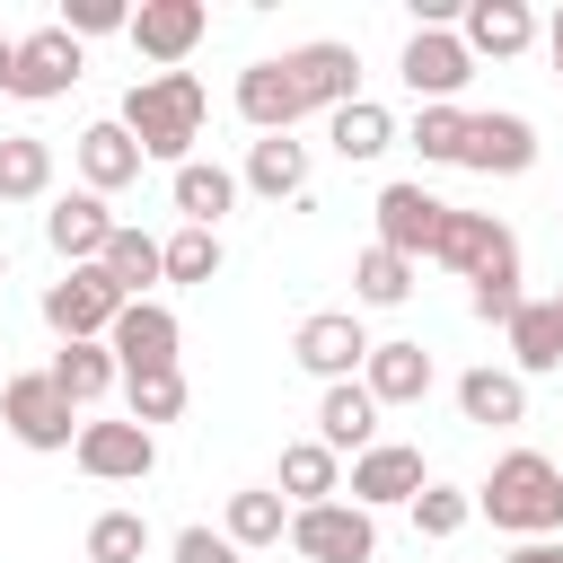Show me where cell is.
Returning <instances> with one entry per match:
<instances>
[{"label":"cell","mask_w":563,"mask_h":563,"mask_svg":"<svg viewBox=\"0 0 563 563\" xmlns=\"http://www.w3.org/2000/svg\"><path fill=\"white\" fill-rule=\"evenodd\" d=\"M369 220H378V246H396L405 264H431V246H440V220H449V202H440V194H431L422 176H396V185H378Z\"/></svg>","instance_id":"obj_6"},{"label":"cell","mask_w":563,"mask_h":563,"mask_svg":"<svg viewBox=\"0 0 563 563\" xmlns=\"http://www.w3.org/2000/svg\"><path fill=\"white\" fill-rule=\"evenodd\" d=\"M220 537H229L238 554H255V545H282V537H290V501H282L273 484H246V493H229V519H220Z\"/></svg>","instance_id":"obj_29"},{"label":"cell","mask_w":563,"mask_h":563,"mask_svg":"<svg viewBox=\"0 0 563 563\" xmlns=\"http://www.w3.org/2000/svg\"><path fill=\"white\" fill-rule=\"evenodd\" d=\"M290 554L299 563H378V519L334 493L317 510H290Z\"/></svg>","instance_id":"obj_4"},{"label":"cell","mask_w":563,"mask_h":563,"mask_svg":"<svg viewBox=\"0 0 563 563\" xmlns=\"http://www.w3.org/2000/svg\"><path fill=\"white\" fill-rule=\"evenodd\" d=\"M70 457H79V475H97V484H141V475L158 466V431H141V422H79Z\"/></svg>","instance_id":"obj_14"},{"label":"cell","mask_w":563,"mask_h":563,"mask_svg":"<svg viewBox=\"0 0 563 563\" xmlns=\"http://www.w3.org/2000/svg\"><path fill=\"white\" fill-rule=\"evenodd\" d=\"M273 493H282L290 510H317V501H334V493H343V457H334L325 440H290V449H282Z\"/></svg>","instance_id":"obj_26"},{"label":"cell","mask_w":563,"mask_h":563,"mask_svg":"<svg viewBox=\"0 0 563 563\" xmlns=\"http://www.w3.org/2000/svg\"><path fill=\"white\" fill-rule=\"evenodd\" d=\"M466 308H475L484 325H510V317L528 308V290H519V264H493V273H475V282H466Z\"/></svg>","instance_id":"obj_39"},{"label":"cell","mask_w":563,"mask_h":563,"mask_svg":"<svg viewBox=\"0 0 563 563\" xmlns=\"http://www.w3.org/2000/svg\"><path fill=\"white\" fill-rule=\"evenodd\" d=\"M0 378H9V369H0Z\"/></svg>","instance_id":"obj_47"},{"label":"cell","mask_w":563,"mask_h":563,"mask_svg":"<svg viewBox=\"0 0 563 563\" xmlns=\"http://www.w3.org/2000/svg\"><path fill=\"white\" fill-rule=\"evenodd\" d=\"M396 70H405V88H413L422 106H457V88L475 79V53L457 44V26H413Z\"/></svg>","instance_id":"obj_10"},{"label":"cell","mask_w":563,"mask_h":563,"mask_svg":"<svg viewBox=\"0 0 563 563\" xmlns=\"http://www.w3.org/2000/svg\"><path fill=\"white\" fill-rule=\"evenodd\" d=\"M290 361H299L317 387H334V378H361V361H369V325H361L352 308H317V317H299V334H290Z\"/></svg>","instance_id":"obj_8"},{"label":"cell","mask_w":563,"mask_h":563,"mask_svg":"<svg viewBox=\"0 0 563 563\" xmlns=\"http://www.w3.org/2000/svg\"><path fill=\"white\" fill-rule=\"evenodd\" d=\"M431 378H440V369H431L422 343H369V361H361V387L378 396V413H387V405H422Z\"/></svg>","instance_id":"obj_23"},{"label":"cell","mask_w":563,"mask_h":563,"mask_svg":"<svg viewBox=\"0 0 563 563\" xmlns=\"http://www.w3.org/2000/svg\"><path fill=\"white\" fill-rule=\"evenodd\" d=\"M413 282H422V264H405V255H396V246H378V238L352 255V299H361V308H405V299H413Z\"/></svg>","instance_id":"obj_31"},{"label":"cell","mask_w":563,"mask_h":563,"mask_svg":"<svg viewBox=\"0 0 563 563\" xmlns=\"http://www.w3.org/2000/svg\"><path fill=\"white\" fill-rule=\"evenodd\" d=\"M457 413L475 431H510V422H528V378L519 369H466L457 378Z\"/></svg>","instance_id":"obj_25"},{"label":"cell","mask_w":563,"mask_h":563,"mask_svg":"<svg viewBox=\"0 0 563 563\" xmlns=\"http://www.w3.org/2000/svg\"><path fill=\"white\" fill-rule=\"evenodd\" d=\"M53 194V141L0 132V202H44Z\"/></svg>","instance_id":"obj_32"},{"label":"cell","mask_w":563,"mask_h":563,"mask_svg":"<svg viewBox=\"0 0 563 563\" xmlns=\"http://www.w3.org/2000/svg\"><path fill=\"white\" fill-rule=\"evenodd\" d=\"M554 308H563V290H554Z\"/></svg>","instance_id":"obj_46"},{"label":"cell","mask_w":563,"mask_h":563,"mask_svg":"<svg viewBox=\"0 0 563 563\" xmlns=\"http://www.w3.org/2000/svg\"><path fill=\"white\" fill-rule=\"evenodd\" d=\"M123 35H132V53H141V62H158V70H185V53L211 35V9H202V0H141Z\"/></svg>","instance_id":"obj_13"},{"label":"cell","mask_w":563,"mask_h":563,"mask_svg":"<svg viewBox=\"0 0 563 563\" xmlns=\"http://www.w3.org/2000/svg\"><path fill=\"white\" fill-rule=\"evenodd\" d=\"M194 405V387H185V369H141V378H123V422H141V431H158V422H176Z\"/></svg>","instance_id":"obj_34"},{"label":"cell","mask_w":563,"mask_h":563,"mask_svg":"<svg viewBox=\"0 0 563 563\" xmlns=\"http://www.w3.org/2000/svg\"><path fill=\"white\" fill-rule=\"evenodd\" d=\"M106 238H114V211H106L97 194H53V211H44V246L62 255V273H70V264H97Z\"/></svg>","instance_id":"obj_20"},{"label":"cell","mask_w":563,"mask_h":563,"mask_svg":"<svg viewBox=\"0 0 563 563\" xmlns=\"http://www.w3.org/2000/svg\"><path fill=\"white\" fill-rule=\"evenodd\" d=\"M554 220H563V211H554Z\"/></svg>","instance_id":"obj_48"},{"label":"cell","mask_w":563,"mask_h":563,"mask_svg":"<svg viewBox=\"0 0 563 563\" xmlns=\"http://www.w3.org/2000/svg\"><path fill=\"white\" fill-rule=\"evenodd\" d=\"M79 70H88V53H79L62 26H35V35L9 44V97H18V106H53V97H70Z\"/></svg>","instance_id":"obj_5"},{"label":"cell","mask_w":563,"mask_h":563,"mask_svg":"<svg viewBox=\"0 0 563 563\" xmlns=\"http://www.w3.org/2000/svg\"><path fill=\"white\" fill-rule=\"evenodd\" d=\"M167 202L185 211V229H220V220L238 211V167H220V158H185V167H167Z\"/></svg>","instance_id":"obj_21"},{"label":"cell","mask_w":563,"mask_h":563,"mask_svg":"<svg viewBox=\"0 0 563 563\" xmlns=\"http://www.w3.org/2000/svg\"><path fill=\"white\" fill-rule=\"evenodd\" d=\"M9 44H18V35H0V88H9Z\"/></svg>","instance_id":"obj_44"},{"label":"cell","mask_w":563,"mask_h":563,"mask_svg":"<svg viewBox=\"0 0 563 563\" xmlns=\"http://www.w3.org/2000/svg\"><path fill=\"white\" fill-rule=\"evenodd\" d=\"M501 334H510V369H519V378L563 369V308H554V299H528V308H519Z\"/></svg>","instance_id":"obj_28"},{"label":"cell","mask_w":563,"mask_h":563,"mask_svg":"<svg viewBox=\"0 0 563 563\" xmlns=\"http://www.w3.org/2000/svg\"><path fill=\"white\" fill-rule=\"evenodd\" d=\"M325 132H334V158H352V167H369L378 150H396V114H387L378 97L334 106V114H325Z\"/></svg>","instance_id":"obj_30"},{"label":"cell","mask_w":563,"mask_h":563,"mask_svg":"<svg viewBox=\"0 0 563 563\" xmlns=\"http://www.w3.org/2000/svg\"><path fill=\"white\" fill-rule=\"evenodd\" d=\"M0 422L18 449H70L79 440V405H62V387L44 369H9L0 378Z\"/></svg>","instance_id":"obj_3"},{"label":"cell","mask_w":563,"mask_h":563,"mask_svg":"<svg viewBox=\"0 0 563 563\" xmlns=\"http://www.w3.org/2000/svg\"><path fill=\"white\" fill-rule=\"evenodd\" d=\"M317 440H325L334 457H361V449L378 440V396H369L361 378H334V387L317 396Z\"/></svg>","instance_id":"obj_24"},{"label":"cell","mask_w":563,"mask_h":563,"mask_svg":"<svg viewBox=\"0 0 563 563\" xmlns=\"http://www.w3.org/2000/svg\"><path fill=\"white\" fill-rule=\"evenodd\" d=\"M70 167H79V194H97V202H106V194L141 185V167H150V158H141V150H132V132L106 114V123H88V132L70 141Z\"/></svg>","instance_id":"obj_17"},{"label":"cell","mask_w":563,"mask_h":563,"mask_svg":"<svg viewBox=\"0 0 563 563\" xmlns=\"http://www.w3.org/2000/svg\"><path fill=\"white\" fill-rule=\"evenodd\" d=\"M405 510H413V537L449 545V537H457V528L475 519V493H466V484H422V493H413Z\"/></svg>","instance_id":"obj_36"},{"label":"cell","mask_w":563,"mask_h":563,"mask_svg":"<svg viewBox=\"0 0 563 563\" xmlns=\"http://www.w3.org/2000/svg\"><path fill=\"white\" fill-rule=\"evenodd\" d=\"M123 317V290L97 273V264H70L62 282H44V325L62 343H106V325Z\"/></svg>","instance_id":"obj_7"},{"label":"cell","mask_w":563,"mask_h":563,"mask_svg":"<svg viewBox=\"0 0 563 563\" xmlns=\"http://www.w3.org/2000/svg\"><path fill=\"white\" fill-rule=\"evenodd\" d=\"M238 114H246V132H255V141H264V132H290V123L308 114V106H299V88H290V70H282V53L238 70Z\"/></svg>","instance_id":"obj_22"},{"label":"cell","mask_w":563,"mask_h":563,"mask_svg":"<svg viewBox=\"0 0 563 563\" xmlns=\"http://www.w3.org/2000/svg\"><path fill=\"white\" fill-rule=\"evenodd\" d=\"M70 44H88V35H123L132 26V9L123 0H62V18H53Z\"/></svg>","instance_id":"obj_40"},{"label":"cell","mask_w":563,"mask_h":563,"mask_svg":"<svg viewBox=\"0 0 563 563\" xmlns=\"http://www.w3.org/2000/svg\"><path fill=\"white\" fill-rule=\"evenodd\" d=\"M501 563H563V537H519Z\"/></svg>","instance_id":"obj_42"},{"label":"cell","mask_w":563,"mask_h":563,"mask_svg":"<svg viewBox=\"0 0 563 563\" xmlns=\"http://www.w3.org/2000/svg\"><path fill=\"white\" fill-rule=\"evenodd\" d=\"M238 194H255V202H299V194H308V141H290V132H264V141H246Z\"/></svg>","instance_id":"obj_19"},{"label":"cell","mask_w":563,"mask_h":563,"mask_svg":"<svg viewBox=\"0 0 563 563\" xmlns=\"http://www.w3.org/2000/svg\"><path fill=\"white\" fill-rule=\"evenodd\" d=\"M167 554H176V563H246L220 528H176V545H167Z\"/></svg>","instance_id":"obj_41"},{"label":"cell","mask_w":563,"mask_h":563,"mask_svg":"<svg viewBox=\"0 0 563 563\" xmlns=\"http://www.w3.org/2000/svg\"><path fill=\"white\" fill-rule=\"evenodd\" d=\"M475 519H493L510 545L519 537H563V466L537 457V449L493 457V475L475 484Z\"/></svg>","instance_id":"obj_2"},{"label":"cell","mask_w":563,"mask_h":563,"mask_svg":"<svg viewBox=\"0 0 563 563\" xmlns=\"http://www.w3.org/2000/svg\"><path fill=\"white\" fill-rule=\"evenodd\" d=\"M176 343H185V325H176V308H158V299H123V317L106 325V352H114L123 378L176 369Z\"/></svg>","instance_id":"obj_12"},{"label":"cell","mask_w":563,"mask_h":563,"mask_svg":"<svg viewBox=\"0 0 563 563\" xmlns=\"http://www.w3.org/2000/svg\"><path fill=\"white\" fill-rule=\"evenodd\" d=\"M457 44L475 62H519L537 44V18H528V0H466L457 9Z\"/></svg>","instance_id":"obj_18"},{"label":"cell","mask_w":563,"mask_h":563,"mask_svg":"<svg viewBox=\"0 0 563 563\" xmlns=\"http://www.w3.org/2000/svg\"><path fill=\"white\" fill-rule=\"evenodd\" d=\"M413 150H422L431 167H457V158H466V106H422V114H413Z\"/></svg>","instance_id":"obj_38"},{"label":"cell","mask_w":563,"mask_h":563,"mask_svg":"<svg viewBox=\"0 0 563 563\" xmlns=\"http://www.w3.org/2000/svg\"><path fill=\"white\" fill-rule=\"evenodd\" d=\"M202 114H211V97H202V79L194 70H150V79H132L123 88V132H132V150L141 158H158V167H185L194 158V141H202Z\"/></svg>","instance_id":"obj_1"},{"label":"cell","mask_w":563,"mask_h":563,"mask_svg":"<svg viewBox=\"0 0 563 563\" xmlns=\"http://www.w3.org/2000/svg\"><path fill=\"white\" fill-rule=\"evenodd\" d=\"M431 264H449V273H466V282H475V273H493V264H519V238H510L493 211H457V202H449Z\"/></svg>","instance_id":"obj_15"},{"label":"cell","mask_w":563,"mask_h":563,"mask_svg":"<svg viewBox=\"0 0 563 563\" xmlns=\"http://www.w3.org/2000/svg\"><path fill=\"white\" fill-rule=\"evenodd\" d=\"M457 167H475V176H528L537 167V123L528 114H466V158Z\"/></svg>","instance_id":"obj_16"},{"label":"cell","mask_w":563,"mask_h":563,"mask_svg":"<svg viewBox=\"0 0 563 563\" xmlns=\"http://www.w3.org/2000/svg\"><path fill=\"white\" fill-rule=\"evenodd\" d=\"M150 554V519L141 510H97L88 519V563H141Z\"/></svg>","instance_id":"obj_37"},{"label":"cell","mask_w":563,"mask_h":563,"mask_svg":"<svg viewBox=\"0 0 563 563\" xmlns=\"http://www.w3.org/2000/svg\"><path fill=\"white\" fill-rule=\"evenodd\" d=\"M158 282H220V229H176L158 238Z\"/></svg>","instance_id":"obj_35"},{"label":"cell","mask_w":563,"mask_h":563,"mask_svg":"<svg viewBox=\"0 0 563 563\" xmlns=\"http://www.w3.org/2000/svg\"><path fill=\"white\" fill-rule=\"evenodd\" d=\"M282 70H290V88H299V106H308V114H334V106H352V97H361V53H352V44H334V35L290 44V53H282Z\"/></svg>","instance_id":"obj_11"},{"label":"cell","mask_w":563,"mask_h":563,"mask_svg":"<svg viewBox=\"0 0 563 563\" xmlns=\"http://www.w3.org/2000/svg\"><path fill=\"white\" fill-rule=\"evenodd\" d=\"M0 282H9V246H0Z\"/></svg>","instance_id":"obj_45"},{"label":"cell","mask_w":563,"mask_h":563,"mask_svg":"<svg viewBox=\"0 0 563 563\" xmlns=\"http://www.w3.org/2000/svg\"><path fill=\"white\" fill-rule=\"evenodd\" d=\"M44 378H53V387H62V405H79V413H88L97 396H114V387H123V369H114V352H106V343H62V352L44 361Z\"/></svg>","instance_id":"obj_27"},{"label":"cell","mask_w":563,"mask_h":563,"mask_svg":"<svg viewBox=\"0 0 563 563\" xmlns=\"http://www.w3.org/2000/svg\"><path fill=\"white\" fill-rule=\"evenodd\" d=\"M545 62H554V70H563V9H554V18H545Z\"/></svg>","instance_id":"obj_43"},{"label":"cell","mask_w":563,"mask_h":563,"mask_svg":"<svg viewBox=\"0 0 563 563\" xmlns=\"http://www.w3.org/2000/svg\"><path fill=\"white\" fill-rule=\"evenodd\" d=\"M431 484V466H422V449H405V440H369L361 457H352V475H343V493L378 519V510H405L413 493Z\"/></svg>","instance_id":"obj_9"},{"label":"cell","mask_w":563,"mask_h":563,"mask_svg":"<svg viewBox=\"0 0 563 563\" xmlns=\"http://www.w3.org/2000/svg\"><path fill=\"white\" fill-rule=\"evenodd\" d=\"M97 273H106V282H114L123 299H150V282H158V238H150V229H123V220H114V238H106Z\"/></svg>","instance_id":"obj_33"}]
</instances>
